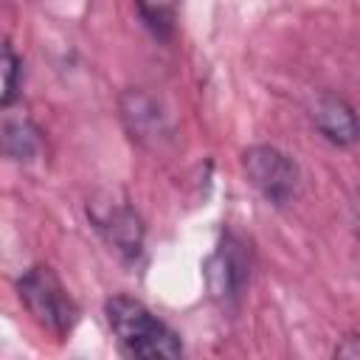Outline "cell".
<instances>
[{
	"mask_svg": "<svg viewBox=\"0 0 360 360\" xmlns=\"http://www.w3.org/2000/svg\"><path fill=\"white\" fill-rule=\"evenodd\" d=\"M135 3H138V11H141L143 22L158 37H169L174 31V17H177L180 0H135Z\"/></svg>",
	"mask_w": 360,
	"mask_h": 360,
	"instance_id": "ba28073f",
	"label": "cell"
},
{
	"mask_svg": "<svg viewBox=\"0 0 360 360\" xmlns=\"http://www.w3.org/2000/svg\"><path fill=\"white\" fill-rule=\"evenodd\" d=\"M205 273H208V281H211V290L217 295H231L242 287L245 281V262L236 259V253L231 248H222L217 250L208 264H205Z\"/></svg>",
	"mask_w": 360,
	"mask_h": 360,
	"instance_id": "52a82bcc",
	"label": "cell"
},
{
	"mask_svg": "<svg viewBox=\"0 0 360 360\" xmlns=\"http://www.w3.org/2000/svg\"><path fill=\"white\" fill-rule=\"evenodd\" d=\"M242 169L250 180V186L273 205H284L295 194L298 169L276 146H250L242 155Z\"/></svg>",
	"mask_w": 360,
	"mask_h": 360,
	"instance_id": "3957f363",
	"label": "cell"
},
{
	"mask_svg": "<svg viewBox=\"0 0 360 360\" xmlns=\"http://www.w3.org/2000/svg\"><path fill=\"white\" fill-rule=\"evenodd\" d=\"M335 357H346V360H357L360 357V343H357V338L354 335H349V338H343V343L335 349Z\"/></svg>",
	"mask_w": 360,
	"mask_h": 360,
	"instance_id": "30bf717a",
	"label": "cell"
},
{
	"mask_svg": "<svg viewBox=\"0 0 360 360\" xmlns=\"http://www.w3.org/2000/svg\"><path fill=\"white\" fill-rule=\"evenodd\" d=\"M312 121L315 127L332 141V143H352L357 138V121H354V112L352 107L340 98V96H332V93H323L315 107H312Z\"/></svg>",
	"mask_w": 360,
	"mask_h": 360,
	"instance_id": "8992f818",
	"label": "cell"
},
{
	"mask_svg": "<svg viewBox=\"0 0 360 360\" xmlns=\"http://www.w3.org/2000/svg\"><path fill=\"white\" fill-rule=\"evenodd\" d=\"M39 129L25 112H8L0 107V152L14 160H31L39 152Z\"/></svg>",
	"mask_w": 360,
	"mask_h": 360,
	"instance_id": "5b68a950",
	"label": "cell"
},
{
	"mask_svg": "<svg viewBox=\"0 0 360 360\" xmlns=\"http://www.w3.org/2000/svg\"><path fill=\"white\" fill-rule=\"evenodd\" d=\"M17 292H20V301L25 304L28 315L42 326L48 329L51 335H68L76 323V304L73 298L68 295V290L62 287L59 276L45 267V264H37L31 267L20 281H17Z\"/></svg>",
	"mask_w": 360,
	"mask_h": 360,
	"instance_id": "7a4b0ae2",
	"label": "cell"
},
{
	"mask_svg": "<svg viewBox=\"0 0 360 360\" xmlns=\"http://www.w3.org/2000/svg\"><path fill=\"white\" fill-rule=\"evenodd\" d=\"M110 329L118 340V346L129 357H143V360H158V357H180L183 346L177 335L158 321L141 301L129 295H112L104 307Z\"/></svg>",
	"mask_w": 360,
	"mask_h": 360,
	"instance_id": "6da1fadb",
	"label": "cell"
},
{
	"mask_svg": "<svg viewBox=\"0 0 360 360\" xmlns=\"http://www.w3.org/2000/svg\"><path fill=\"white\" fill-rule=\"evenodd\" d=\"M96 228L104 233V239L127 259L141 253V242H143V225L138 219V214L127 205H112L104 214H93Z\"/></svg>",
	"mask_w": 360,
	"mask_h": 360,
	"instance_id": "277c9868",
	"label": "cell"
},
{
	"mask_svg": "<svg viewBox=\"0 0 360 360\" xmlns=\"http://www.w3.org/2000/svg\"><path fill=\"white\" fill-rule=\"evenodd\" d=\"M17 76H20V59L8 48H0V107L11 104L17 93Z\"/></svg>",
	"mask_w": 360,
	"mask_h": 360,
	"instance_id": "9c48e42d",
	"label": "cell"
}]
</instances>
